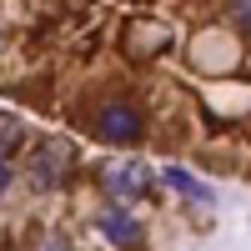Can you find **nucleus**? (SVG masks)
Listing matches in <instances>:
<instances>
[{
    "mask_svg": "<svg viewBox=\"0 0 251 251\" xmlns=\"http://www.w3.org/2000/svg\"><path fill=\"white\" fill-rule=\"evenodd\" d=\"M231 15H236V20H241V25L251 30V0H231Z\"/></svg>",
    "mask_w": 251,
    "mask_h": 251,
    "instance_id": "obj_7",
    "label": "nucleus"
},
{
    "mask_svg": "<svg viewBox=\"0 0 251 251\" xmlns=\"http://www.w3.org/2000/svg\"><path fill=\"white\" fill-rule=\"evenodd\" d=\"M100 236H106L111 246H136L141 241V221L131 211H106L100 216Z\"/></svg>",
    "mask_w": 251,
    "mask_h": 251,
    "instance_id": "obj_4",
    "label": "nucleus"
},
{
    "mask_svg": "<svg viewBox=\"0 0 251 251\" xmlns=\"http://www.w3.org/2000/svg\"><path fill=\"white\" fill-rule=\"evenodd\" d=\"M20 141V121H10V116H0V161H5V151Z\"/></svg>",
    "mask_w": 251,
    "mask_h": 251,
    "instance_id": "obj_6",
    "label": "nucleus"
},
{
    "mask_svg": "<svg viewBox=\"0 0 251 251\" xmlns=\"http://www.w3.org/2000/svg\"><path fill=\"white\" fill-rule=\"evenodd\" d=\"M161 181L171 186V191H181V196H196V201H211V186H201L191 171H181V166H166L161 171Z\"/></svg>",
    "mask_w": 251,
    "mask_h": 251,
    "instance_id": "obj_5",
    "label": "nucleus"
},
{
    "mask_svg": "<svg viewBox=\"0 0 251 251\" xmlns=\"http://www.w3.org/2000/svg\"><path fill=\"white\" fill-rule=\"evenodd\" d=\"M5 191H10V166L0 161V196H5Z\"/></svg>",
    "mask_w": 251,
    "mask_h": 251,
    "instance_id": "obj_8",
    "label": "nucleus"
},
{
    "mask_svg": "<svg viewBox=\"0 0 251 251\" xmlns=\"http://www.w3.org/2000/svg\"><path fill=\"white\" fill-rule=\"evenodd\" d=\"M71 161H75V151H71L66 141H46V146H35V151H30L25 176H30V186H35V191H55V186L66 181Z\"/></svg>",
    "mask_w": 251,
    "mask_h": 251,
    "instance_id": "obj_1",
    "label": "nucleus"
},
{
    "mask_svg": "<svg viewBox=\"0 0 251 251\" xmlns=\"http://www.w3.org/2000/svg\"><path fill=\"white\" fill-rule=\"evenodd\" d=\"M100 136L106 141H116V146H131L136 136H141V116H136V106H126V100H111L106 111H100Z\"/></svg>",
    "mask_w": 251,
    "mask_h": 251,
    "instance_id": "obj_2",
    "label": "nucleus"
},
{
    "mask_svg": "<svg viewBox=\"0 0 251 251\" xmlns=\"http://www.w3.org/2000/svg\"><path fill=\"white\" fill-rule=\"evenodd\" d=\"M146 186H151V166L146 161H116V166H106V191L111 196H141Z\"/></svg>",
    "mask_w": 251,
    "mask_h": 251,
    "instance_id": "obj_3",
    "label": "nucleus"
}]
</instances>
